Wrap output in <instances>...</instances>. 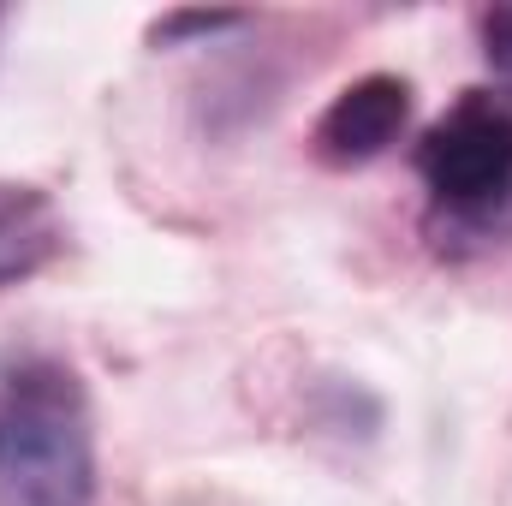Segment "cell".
<instances>
[{"instance_id": "cell-1", "label": "cell", "mask_w": 512, "mask_h": 506, "mask_svg": "<svg viewBox=\"0 0 512 506\" xmlns=\"http://www.w3.org/2000/svg\"><path fill=\"white\" fill-rule=\"evenodd\" d=\"M96 435L78 376L54 358L0 370V506H90Z\"/></svg>"}, {"instance_id": "cell-3", "label": "cell", "mask_w": 512, "mask_h": 506, "mask_svg": "<svg viewBox=\"0 0 512 506\" xmlns=\"http://www.w3.org/2000/svg\"><path fill=\"white\" fill-rule=\"evenodd\" d=\"M405 120H411V84L370 72V78L346 84L328 102V114L316 120V155L328 167H364L405 131Z\"/></svg>"}, {"instance_id": "cell-6", "label": "cell", "mask_w": 512, "mask_h": 506, "mask_svg": "<svg viewBox=\"0 0 512 506\" xmlns=\"http://www.w3.org/2000/svg\"><path fill=\"white\" fill-rule=\"evenodd\" d=\"M233 24H239V12H173V18L155 24V36L161 42H173V36H215V30H233Z\"/></svg>"}, {"instance_id": "cell-4", "label": "cell", "mask_w": 512, "mask_h": 506, "mask_svg": "<svg viewBox=\"0 0 512 506\" xmlns=\"http://www.w3.org/2000/svg\"><path fill=\"white\" fill-rule=\"evenodd\" d=\"M60 245H66L60 209L30 185L0 179V286H18L36 268H48L60 256Z\"/></svg>"}, {"instance_id": "cell-5", "label": "cell", "mask_w": 512, "mask_h": 506, "mask_svg": "<svg viewBox=\"0 0 512 506\" xmlns=\"http://www.w3.org/2000/svg\"><path fill=\"white\" fill-rule=\"evenodd\" d=\"M483 42H489V66H495V78L507 84V96H512V6H495V12L483 18Z\"/></svg>"}, {"instance_id": "cell-2", "label": "cell", "mask_w": 512, "mask_h": 506, "mask_svg": "<svg viewBox=\"0 0 512 506\" xmlns=\"http://www.w3.org/2000/svg\"><path fill=\"white\" fill-rule=\"evenodd\" d=\"M417 173L435 203L459 215H489L512 197V102L465 90L417 143Z\"/></svg>"}]
</instances>
